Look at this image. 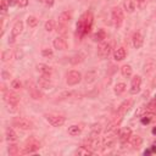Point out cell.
<instances>
[{"label": "cell", "mask_w": 156, "mask_h": 156, "mask_svg": "<svg viewBox=\"0 0 156 156\" xmlns=\"http://www.w3.org/2000/svg\"><path fill=\"white\" fill-rule=\"evenodd\" d=\"M93 26V13L85 12L80 16V18L77 22V34L82 38L85 34H88Z\"/></svg>", "instance_id": "6da1fadb"}, {"label": "cell", "mask_w": 156, "mask_h": 156, "mask_svg": "<svg viewBox=\"0 0 156 156\" xmlns=\"http://www.w3.org/2000/svg\"><path fill=\"white\" fill-rule=\"evenodd\" d=\"M111 17H112V22L115 24L116 28H121L124 21V15H123V10L118 6H115L111 11Z\"/></svg>", "instance_id": "7a4b0ae2"}, {"label": "cell", "mask_w": 156, "mask_h": 156, "mask_svg": "<svg viewBox=\"0 0 156 156\" xmlns=\"http://www.w3.org/2000/svg\"><path fill=\"white\" fill-rule=\"evenodd\" d=\"M45 119L52 126V127H61L65 123V117L57 113H45Z\"/></svg>", "instance_id": "3957f363"}, {"label": "cell", "mask_w": 156, "mask_h": 156, "mask_svg": "<svg viewBox=\"0 0 156 156\" xmlns=\"http://www.w3.org/2000/svg\"><path fill=\"white\" fill-rule=\"evenodd\" d=\"M80 80H82V73L79 71L72 69L66 76V83H67V85H71V87L72 85H77Z\"/></svg>", "instance_id": "277c9868"}, {"label": "cell", "mask_w": 156, "mask_h": 156, "mask_svg": "<svg viewBox=\"0 0 156 156\" xmlns=\"http://www.w3.org/2000/svg\"><path fill=\"white\" fill-rule=\"evenodd\" d=\"M12 124L15 126V127H17V128H20V129H22V130H27V129H30L32 128V122L29 121V119H27V118H24V117H15L13 119H12Z\"/></svg>", "instance_id": "5b68a950"}, {"label": "cell", "mask_w": 156, "mask_h": 156, "mask_svg": "<svg viewBox=\"0 0 156 156\" xmlns=\"http://www.w3.org/2000/svg\"><path fill=\"white\" fill-rule=\"evenodd\" d=\"M111 54V45L106 41H102L98 46V56L100 58H107Z\"/></svg>", "instance_id": "8992f818"}, {"label": "cell", "mask_w": 156, "mask_h": 156, "mask_svg": "<svg viewBox=\"0 0 156 156\" xmlns=\"http://www.w3.org/2000/svg\"><path fill=\"white\" fill-rule=\"evenodd\" d=\"M22 30H23V22H22V21L15 22V24L12 26V29H11V38L9 39V43H10V44L15 43V38H16L17 35H20V34L22 33Z\"/></svg>", "instance_id": "52a82bcc"}, {"label": "cell", "mask_w": 156, "mask_h": 156, "mask_svg": "<svg viewBox=\"0 0 156 156\" xmlns=\"http://www.w3.org/2000/svg\"><path fill=\"white\" fill-rule=\"evenodd\" d=\"M140 88H141V77L140 76H134L132 78V82H130V89H129V93L132 95H135L140 91Z\"/></svg>", "instance_id": "ba28073f"}, {"label": "cell", "mask_w": 156, "mask_h": 156, "mask_svg": "<svg viewBox=\"0 0 156 156\" xmlns=\"http://www.w3.org/2000/svg\"><path fill=\"white\" fill-rule=\"evenodd\" d=\"M39 147H40L39 141H38L37 139H34V138H30L29 140H27L26 147H24V150H23L22 154H30V152H34V151H37Z\"/></svg>", "instance_id": "9c48e42d"}, {"label": "cell", "mask_w": 156, "mask_h": 156, "mask_svg": "<svg viewBox=\"0 0 156 156\" xmlns=\"http://www.w3.org/2000/svg\"><path fill=\"white\" fill-rule=\"evenodd\" d=\"M4 100L7 102V105H16L17 106L18 101H20V98H18V95L16 93L7 90V91L4 93Z\"/></svg>", "instance_id": "30bf717a"}, {"label": "cell", "mask_w": 156, "mask_h": 156, "mask_svg": "<svg viewBox=\"0 0 156 156\" xmlns=\"http://www.w3.org/2000/svg\"><path fill=\"white\" fill-rule=\"evenodd\" d=\"M132 105H133V100H132V99L124 100V101L119 105V107H118V110H117V115H118V117L122 118V116L126 115V113L129 111V108L132 107Z\"/></svg>", "instance_id": "8fae6325"}, {"label": "cell", "mask_w": 156, "mask_h": 156, "mask_svg": "<svg viewBox=\"0 0 156 156\" xmlns=\"http://www.w3.org/2000/svg\"><path fill=\"white\" fill-rule=\"evenodd\" d=\"M38 85L41 89H51L52 88V82H51V79H50L49 76H43L41 74L38 78Z\"/></svg>", "instance_id": "7c38bea8"}, {"label": "cell", "mask_w": 156, "mask_h": 156, "mask_svg": "<svg viewBox=\"0 0 156 156\" xmlns=\"http://www.w3.org/2000/svg\"><path fill=\"white\" fill-rule=\"evenodd\" d=\"M52 45H54V48H55L56 50H60V51L66 50L67 46H68V44H67V41H66V39H65L63 37H57V38H55L54 41H52Z\"/></svg>", "instance_id": "4fadbf2b"}, {"label": "cell", "mask_w": 156, "mask_h": 156, "mask_svg": "<svg viewBox=\"0 0 156 156\" xmlns=\"http://www.w3.org/2000/svg\"><path fill=\"white\" fill-rule=\"evenodd\" d=\"M130 136H132V129L128 128V127L121 129V132L118 133V139H119V141H121L122 144L127 143V141L130 139Z\"/></svg>", "instance_id": "5bb4252c"}, {"label": "cell", "mask_w": 156, "mask_h": 156, "mask_svg": "<svg viewBox=\"0 0 156 156\" xmlns=\"http://www.w3.org/2000/svg\"><path fill=\"white\" fill-rule=\"evenodd\" d=\"M132 43H133V46H134L135 49H140V48L143 46V44H144V38H143V35H141L139 32H135V33L133 34V37H132Z\"/></svg>", "instance_id": "9a60e30c"}, {"label": "cell", "mask_w": 156, "mask_h": 156, "mask_svg": "<svg viewBox=\"0 0 156 156\" xmlns=\"http://www.w3.org/2000/svg\"><path fill=\"white\" fill-rule=\"evenodd\" d=\"M37 69L43 74V76H51L52 74V68L49 66V65H46V63H39L38 66H37Z\"/></svg>", "instance_id": "2e32d148"}, {"label": "cell", "mask_w": 156, "mask_h": 156, "mask_svg": "<svg viewBox=\"0 0 156 156\" xmlns=\"http://www.w3.org/2000/svg\"><path fill=\"white\" fill-rule=\"evenodd\" d=\"M71 18H72V15H71V12H68V11H63V12H61L60 13V16H58V23H61V24H68L69 23V21H71Z\"/></svg>", "instance_id": "e0dca14e"}, {"label": "cell", "mask_w": 156, "mask_h": 156, "mask_svg": "<svg viewBox=\"0 0 156 156\" xmlns=\"http://www.w3.org/2000/svg\"><path fill=\"white\" fill-rule=\"evenodd\" d=\"M126 56H127V51H126V49L122 48V46L118 48V49H116L115 52H113V57H115L116 61H122V60L126 58Z\"/></svg>", "instance_id": "ac0fdd59"}, {"label": "cell", "mask_w": 156, "mask_h": 156, "mask_svg": "<svg viewBox=\"0 0 156 156\" xmlns=\"http://www.w3.org/2000/svg\"><path fill=\"white\" fill-rule=\"evenodd\" d=\"M140 121H141V123H143V124H149V123H151V122L156 121V116H155L154 113L149 112V113L143 115V116L140 117Z\"/></svg>", "instance_id": "d6986e66"}, {"label": "cell", "mask_w": 156, "mask_h": 156, "mask_svg": "<svg viewBox=\"0 0 156 156\" xmlns=\"http://www.w3.org/2000/svg\"><path fill=\"white\" fill-rule=\"evenodd\" d=\"M82 133V127L78 124H72L71 127H68V134L71 136H78Z\"/></svg>", "instance_id": "ffe728a7"}, {"label": "cell", "mask_w": 156, "mask_h": 156, "mask_svg": "<svg viewBox=\"0 0 156 156\" xmlns=\"http://www.w3.org/2000/svg\"><path fill=\"white\" fill-rule=\"evenodd\" d=\"M5 136H6V140L7 141H16L17 140V133L12 129V128H7L6 132H5Z\"/></svg>", "instance_id": "44dd1931"}, {"label": "cell", "mask_w": 156, "mask_h": 156, "mask_svg": "<svg viewBox=\"0 0 156 156\" xmlns=\"http://www.w3.org/2000/svg\"><path fill=\"white\" fill-rule=\"evenodd\" d=\"M123 9H124L128 13L134 12V10H135V4H134V1H133V0H124V1H123Z\"/></svg>", "instance_id": "7402d4cb"}, {"label": "cell", "mask_w": 156, "mask_h": 156, "mask_svg": "<svg viewBox=\"0 0 156 156\" xmlns=\"http://www.w3.org/2000/svg\"><path fill=\"white\" fill-rule=\"evenodd\" d=\"M126 89H127V85H126V83H123V82H119V83H117V84L115 85V88H113V91H115V94H116V95H122V94L126 91Z\"/></svg>", "instance_id": "603a6c76"}, {"label": "cell", "mask_w": 156, "mask_h": 156, "mask_svg": "<svg viewBox=\"0 0 156 156\" xmlns=\"http://www.w3.org/2000/svg\"><path fill=\"white\" fill-rule=\"evenodd\" d=\"M115 143H116V136H115V133H113V135L106 136V138L102 140V146H105V147H111V146L115 145Z\"/></svg>", "instance_id": "cb8c5ba5"}, {"label": "cell", "mask_w": 156, "mask_h": 156, "mask_svg": "<svg viewBox=\"0 0 156 156\" xmlns=\"http://www.w3.org/2000/svg\"><path fill=\"white\" fill-rule=\"evenodd\" d=\"M106 39V33L104 29H98V32L94 34V40L95 41H99V43H102L104 40Z\"/></svg>", "instance_id": "d4e9b609"}, {"label": "cell", "mask_w": 156, "mask_h": 156, "mask_svg": "<svg viewBox=\"0 0 156 156\" xmlns=\"http://www.w3.org/2000/svg\"><path fill=\"white\" fill-rule=\"evenodd\" d=\"M130 143H132V146H133L134 149H138V147L141 146V144H143V139H141L140 135H134V136L130 138Z\"/></svg>", "instance_id": "484cf974"}, {"label": "cell", "mask_w": 156, "mask_h": 156, "mask_svg": "<svg viewBox=\"0 0 156 156\" xmlns=\"http://www.w3.org/2000/svg\"><path fill=\"white\" fill-rule=\"evenodd\" d=\"M94 151H91L89 147H87V146H80V147H78L77 149V151H76V154L77 155H79V156H88V155H91Z\"/></svg>", "instance_id": "4316f807"}, {"label": "cell", "mask_w": 156, "mask_h": 156, "mask_svg": "<svg viewBox=\"0 0 156 156\" xmlns=\"http://www.w3.org/2000/svg\"><path fill=\"white\" fill-rule=\"evenodd\" d=\"M121 73H122L123 77L129 78V77L132 76V66H130V65H123V66L121 67Z\"/></svg>", "instance_id": "83f0119b"}, {"label": "cell", "mask_w": 156, "mask_h": 156, "mask_svg": "<svg viewBox=\"0 0 156 156\" xmlns=\"http://www.w3.org/2000/svg\"><path fill=\"white\" fill-rule=\"evenodd\" d=\"M95 78H96V71L91 69V71H88V72H87V74H85V77H84V80H85L87 83H91V82L95 80Z\"/></svg>", "instance_id": "f1b7e54d"}, {"label": "cell", "mask_w": 156, "mask_h": 156, "mask_svg": "<svg viewBox=\"0 0 156 156\" xmlns=\"http://www.w3.org/2000/svg\"><path fill=\"white\" fill-rule=\"evenodd\" d=\"M38 23H39V20H38L37 17H34V16H28V18H27V24H28V27L34 28V27L38 26Z\"/></svg>", "instance_id": "f546056e"}, {"label": "cell", "mask_w": 156, "mask_h": 156, "mask_svg": "<svg viewBox=\"0 0 156 156\" xmlns=\"http://www.w3.org/2000/svg\"><path fill=\"white\" fill-rule=\"evenodd\" d=\"M54 29H55V22H54L52 20L46 21V22H45V30H46V32H51V30H54Z\"/></svg>", "instance_id": "4dcf8cb0"}, {"label": "cell", "mask_w": 156, "mask_h": 156, "mask_svg": "<svg viewBox=\"0 0 156 156\" xmlns=\"http://www.w3.org/2000/svg\"><path fill=\"white\" fill-rule=\"evenodd\" d=\"M101 132V127H100V124H95V126H93V129H91V134H90V136H93V138H96L98 135H99V133Z\"/></svg>", "instance_id": "1f68e13d"}, {"label": "cell", "mask_w": 156, "mask_h": 156, "mask_svg": "<svg viewBox=\"0 0 156 156\" xmlns=\"http://www.w3.org/2000/svg\"><path fill=\"white\" fill-rule=\"evenodd\" d=\"M74 94H77V93H76V91H66V93H62V94L58 96V100H65V99L72 98Z\"/></svg>", "instance_id": "d6a6232c"}, {"label": "cell", "mask_w": 156, "mask_h": 156, "mask_svg": "<svg viewBox=\"0 0 156 156\" xmlns=\"http://www.w3.org/2000/svg\"><path fill=\"white\" fill-rule=\"evenodd\" d=\"M7 150H9V154H10V155H17V154H18V147H17V145H15V144L10 145Z\"/></svg>", "instance_id": "836d02e7"}, {"label": "cell", "mask_w": 156, "mask_h": 156, "mask_svg": "<svg viewBox=\"0 0 156 156\" xmlns=\"http://www.w3.org/2000/svg\"><path fill=\"white\" fill-rule=\"evenodd\" d=\"M146 4H147V0H136V7L139 10H144L146 7Z\"/></svg>", "instance_id": "e575fe53"}, {"label": "cell", "mask_w": 156, "mask_h": 156, "mask_svg": "<svg viewBox=\"0 0 156 156\" xmlns=\"http://www.w3.org/2000/svg\"><path fill=\"white\" fill-rule=\"evenodd\" d=\"M82 61H83V56H82L80 54H78V55L73 56V57H72V60H71V62H72L73 65H76V63H79V62H82Z\"/></svg>", "instance_id": "d590c367"}, {"label": "cell", "mask_w": 156, "mask_h": 156, "mask_svg": "<svg viewBox=\"0 0 156 156\" xmlns=\"http://www.w3.org/2000/svg\"><path fill=\"white\" fill-rule=\"evenodd\" d=\"M22 87V84H21V82L18 80V79H13L12 82H11V88H13V89H20Z\"/></svg>", "instance_id": "8d00e7d4"}, {"label": "cell", "mask_w": 156, "mask_h": 156, "mask_svg": "<svg viewBox=\"0 0 156 156\" xmlns=\"http://www.w3.org/2000/svg\"><path fill=\"white\" fill-rule=\"evenodd\" d=\"M52 54H54V52H52V50H51V49H43V50H41V55H43V56L51 57V56H52Z\"/></svg>", "instance_id": "74e56055"}, {"label": "cell", "mask_w": 156, "mask_h": 156, "mask_svg": "<svg viewBox=\"0 0 156 156\" xmlns=\"http://www.w3.org/2000/svg\"><path fill=\"white\" fill-rule=\"evenodd\" d=\"M0 4H1V11H2V12H6V11H7V7H9L7 0H1Z\"/></svg>", "instance_id": "f35d334b"}, {"label": "cell", "mask_w": 156, "mask_h": 156, "mask_svg": "<svg viewBox=\"0 0 156 156\" xmlns=\"http://www.w3.org/2000/svg\"><path fill=\"white\" fill-rule=\"evenodd\" d=\"M57 32H60L61 34H66V26H65V24H61V23H58V27H57Z\"/></svg>", "instance_id": "ab89813d"}, {"label": "cell", "mask_w": 156, "mask_h": 156, "mask_svg": "<svg viewBox=\"0 0 156 156\" xmlns=\"http://www.w3.org/2000/svg\"><path fill=\"white\" fill-rule=\"evenodd\" d=\"M17 5H18L20 7H26V6L28 5V0H18Z\"/></svg>", "instance_id": "60d3db41"}, {"label": "cell", "mask_w": 156, "mask_h": 156, "mask_svg": "<svg viewBox=\"0 0 156 156\" xmlns=\"http://www.w3.org/2000/svg\"><path fill=\"white\" fill-rule=\"evenodd\" d=\"M155 107H156V101L154 100V102H150L147 106H146V108H149L150 111H152V110H155Z\"/></svg>", "instance_id": "b9f144b4"}, {"label": "cell", "mask_w": 156, "mask_h": 156, "mask_svg": "<svg viewBox=\"0 0 156 156\" xmlns=\"http://www.w3.org/2000/svg\"><path fill=\"white\" fill-rule=\"evenodd\" d=\"M17 2H18V0H7L9 6H13V5H16Z\"/></svg>", "instance_id": "7bdbcfd3"}, {"label": "cell", "mask_w": 156, "mask_h": 156, "mask_svg": "<svg viewBox=\"0 0 156 156\" xmlns=\"http://www.w3.org/2000/svg\"><path fill=\"white\" fill-rule=\"evenodd\" d=\"M54 2H55V0H46L45 5H46V6H52V5H54Z\"/></svg>", "instance_id": "ee69618b"}, {"label": "cell", "mask_w": 156, "mask_h": 156, "mask_svg": "<svg viewBox=\"0 0 156 156\" xmlns=\"http://www.w3.org/2000/svg\"><path fill=\"white\" fill-rule=\"evenodd\" d=\"M151 85H152V88H156V74H155V76H154V78H152Z\"/></svg>", "instance_id": "f6af8a7d"}, {"label": "cell", "mask_w": 156, "mask_h": 156, "mask_svg": "<svg viewBox=\"0 0 156 156\" xmlns=\"http://www.w3.org/2000/svg\"><path fill=\"white\" fill-rule=\"evenodd\" d=\"M2 77H4V79H7L6 77H10V74H7L6 72H2Z\"/></svg>", "instance_id": "bcb514c9"}, {"label": "cell", "mask_w": 156, "mask_h": 156, "mask_svg": "<svg viewBox=\"0 0 156 156\" xmlns=\"http://www.w3.org/2000/svg\"><path fill=\"white\" fill-rule=\"evenodd\" d=\"M152 134H154V135L156 134V127H154V128H152Z\"/></svg>", "instance_id": "7dc6e473"}, {"label": "cell", "mask_w": 156, "mask_h": 156, "mask_svg": "<svg viewBox=\"0 0 156 156\" xmlns=\"http://www.w3.org/2000/svg\"><path fill=\"white\" fill-rule=\"evenodd\" d=\"M38 2H41V4H45L46 2V0H37Z\"/></svg>", "instance_id": "c3c4849f"}, {"label": "cell", "mask_w": 156, "mask_h": 156, "mask_svg": "<svg viewBox=\"0 0 156 156\" xmlns=\"http://www.w3.org/2000/svg\"><path fill=\"white\" fill-rule=\"evenodd\" d=\"M155 101H156V94H155Z\"/></svg>", "instance_id": "681fc988"}, {"label": "cell", "mask_w": 156, "mask_h": 156, "mask_svg": "<svg viewBox=\"0 0 156 156\" xmlns=\"http://www.w3.org/2000/svg\"><path fill=\"white\" fill-rule=\"evenodd\" d=\"M155 143H156V140H155Z\"/></svg>", "instance_id": "f907efd6"}]
</instances>
